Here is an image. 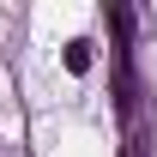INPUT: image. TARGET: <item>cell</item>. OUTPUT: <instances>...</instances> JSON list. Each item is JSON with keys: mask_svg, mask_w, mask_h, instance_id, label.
Instances as JSON below:
<instances>
[{"mask_svg": "<svg viewBox=\"0 0 157 157\" xmlns=\"http://www.w3.org/2000/svg\"><path fill=\"white\" fill-rule=\"evenodd\" d=\"M67 67L85 73V67H91V42H67Z\"/></svg>", "mask_w": 157, "mask_h": 157, "instance_id": "1", "label": "cell"}, {"mask_svg": "<svg viewBox=\"0 0 157 157\" xmlns=\"http://www.w3.org/2000/svg\"><path fill=\"white\" fill-rule=\"evenodd\" d=\"M127 157H145V151H139V139H133V145H127Z\"/></svg>", "mask_w": 157, "mask_h": 157, "instance_id": "2", "label": "cell"}]
</instances>
